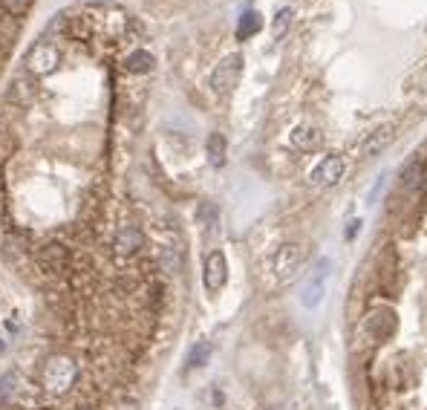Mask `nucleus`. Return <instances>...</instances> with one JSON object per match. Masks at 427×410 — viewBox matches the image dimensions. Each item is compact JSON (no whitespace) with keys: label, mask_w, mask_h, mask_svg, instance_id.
<instances>
[{"label":"nucleus","mask_w":427,"mask_h":410,"mask_svg":"<svg viewBox=\"0 0 427 410\" xmlns=\"http://www.w3.org/2000/svg\"><path fill=\"white\" fill-rule=\"evenodd\" d=\"M228 281V260L220 249H214L205 254V266H202V284L208 292H220Z\"/></svg>","instance_id":"obj_5"},{"label":"nucleus","mask_w":427,"mask_h":410,"mask_svg":"<svg viewBox=\"0 0 427 410\" xmlns=\"http://www.w3.org/2000/svg\"><path fill=\"white\" fill-rule=\"evenodd\" d=\"M4 350H6V341H4V338H0V353H4Z\"/></svg>","instance_id":"obj_23"},{"label":"nucleus","mask_w":427,"mask_h":410,"mask_svg":"<svg viewBox=\"0 0 427 410\" xmlns=\"http://www.w3.org/2000/svg\"><path fill=\"white\" fill-rule=\"evenodd\" d=\"M341 176H343V159L341 156H326L318 168H312L309 185L312 188H332V185L341 182Z\"/></svg>","instance_id":"obj_6"},{"label":"nucleus","mask_w":427,"mask_h":410,"mask_svg":"<svg viewBox=\"0 0 427 410\" xmlns=\"http://www.w3.org/2000/svg\"><path fill=\"white\" fill-rule=\"evenodd\" d=\"M424 176H427L424 162H421V159H413V162L404 168V174H401V188L413 194V191H418V188L424 185Z\"/></svg>","instance_id":"obj_13"},{"label":"nucleus","mask_w":427,"mask_h":410,"mask_svg":"<svg viewBox=\"0 0 427 410\" xmlns=\"http://www.w3.org/2000/svg\"><path fill=\"white\" fill-rule=\"evenodd\" d=\"M12 148H15V142H12L9 130H4V127H0V162H6V159H9Z\"/></svg>","instance_id":"obj_21"},{"label":"nucleus","mask_w":427,"mask_h":410,"mask_svg":"<svg viewBox=\"0 0 427 410\" xmlns=\"http://www.w3.org/2000/svg\"><path fill=\"white\" fill-rule=\"evenodd\" d=\"M393 139H396V127H393V124H384V127L373 130L367 139H364L361 154H364V156H378L381 151H387V148L393 145Z\"/></svg>","instance_id":"obj_10"},{"label":"nucleus","mask_w":427,"mask_h":410,"mask_svg":"<svg viewBox=\"0 0 427 410\" xmlns=\"http://www.w3.org/2000/svg\"><path fill=\"white\" fill-rule=\"evenodd\" d=\"M159 263H162L165 271H176L182 266V257H179V251L174 246H162L159 249Z\"/></svg>","instance_id":"obj_16"},{"label":"nucleus","mask_w":427,"mask_h":410,"mask_svg":"<svg viewBox=\"0 0 427 410\" xmlns=\"http://www.w3.org/2000/svg\"><path fill=\"white\" fill-rule=\"evenodd\" d=\"M303 260H306V251H303V246H298V243H283L277 251H274V271H277V278L280 281H295L298 278V271H301V266H303Z\"/></svg>","instance_id":"obj_4"},{"label":"nucleus","mask_w":427,"mask_h":410,"mask_svg":"<svg viewBox=\"0 0 427 410\" xmlns=\"http://www.w3.org/2000/svg\"><path fill=\"white\" fill-rule=\"evenodd\" d=\"M289 142H292V148L301 151V154H315V151H321V145H323V133H321L315 124H298V127L292 130V136H289Z\"/></svg>","instance_id":"obj_9"},{"label":"nucleus","mask_w":427,"mask_h":410,"mask_svg":"<svg viewBox=\"0 0 427 410\" xmlns=\"http://www.w3.org/2000/svg\"><path fill=\"white\" fill-rule=\"evenodd\" d=\"M0 6H4L6 15H24L32 6V0H0Z\"/></svg>","instance_id":"obj_20"},{"label":"nucleus","mask_w":427,"mask_h":410,"mask_svg":"<svg viewBox=\"0 0 427 410\" xmlns=\"http://www.w3.org/2000/svg\"><path fill=\"white\" fill-rule=\"evenodd\" d=\"M4 211H6V202H4V179H0V220H4Z\"/></svg>","instance_id":"obj_22"},{"label":"nucleus","mask_w":427,"mask_h":410,"mask_svg":"<svg viewBox=\"0 0 427 410\" xmlns=\"http://www.w3.org/2000/svg\"><path fill=\"white\" fill-rule=\"evenodd\" d=\"M326 275H329V260L323 257V260H318V269H315V275H312V281L303 286V292H301V301H303V306L306 309H315L321 301H323V281H326Z\"/></svg>","instance_id":"obj_7"},{"label":"nucleus","mask_w":427,"mask_h":410,"mask_svg":"<svg viewBox=\"0 0 427 410\" xmlns=\"http://www.w3.org/2000/svg\"><path fill=\"white\" fill-rule=\"evenodd\" d=\"M79 381V361L66 353H55L44 361V370H41V387L49 393V396H66L69 390L76 387Z\"/></svg>","instance_id":"obj_1"},{"label":"nucleus","mask_w":427,"mask_h":410,"mask_svg":"<svg viewBox=\"0 0 427 410\" xmlns=\"http://www.w3.org/2000/svg\"><path fill=\"white\" fill-rule=\"evenodd\" d=\"M292 9L286 6V9H280L277 15H274V26H271V32H274V38H283V32L289 29V24H292Z\"/></svg>","instance_id":"obj_18"},{"label":"nucleus","mask_w":427,"mask_h":410,"mask_svg":"<svg viewBox=\"0 0 427 410\" xmlns=\"http://www.w3.org/2000/svg\"><path fill=\"white\" fill-rule=\"evenodd\" d=\"M208 359H211V344H208V341H199V344L191 350V356H188V364L191 367H202Z\"/></svg>","instance_id":"obj_17"},{"label":"nucleus","mask_w":427,"mask_h":410,"mask_svg":"<svg viewBox=\"0 0 427 410\" xmlns=\"http://www.w3.org/2000/svg\"><path fill=\"white\" fill-rule=\"evenodd\" d=\"M240 79H243V55H240V52H231V55H226V58L211 70L208 84H211V90L217 93V96H228V93L240 84Z\"/></svg>","instance_id":"obj_2"},{"label":"nucleus","mask_w":427,"mask_h":410,"mask_svg":"<svg viewBox=\"0 0 427 410\" xmlns=\"http://www.w3.org/2000/svg\"><path fill=\"white\" fill-rule=\"evenodd\" d=\"M76 410H93V407H90V404H81V407H76Z\"/></svg>","instance_id":"obj_24"},{"label":"nucleus","mask_w":427,"mask_h":410,"mask_svg":"<svg viewBox=\"0 0 427 410\" xmlns=\"http://www.w3.org/2000/svg\"><path fill=\"white\" fill-rule=\"evenodd\" d=\"M41 257H44V263L52 266V269H64V263H66V251H64V246H58V243H49Z\"/></svg>","instance_id":"obj_15"},{"label":"nucleus","mask_w":427,"mask_h":410,"mask_svg":"<svg viewBox=\"0 0 427 410\" xmlns=\"http://www.w3.org/2000/svg\"><path fill=\"white\" fill-rule=\"evenodd\" d=\"M156 66V61H154V55L148 52V49H136V52H130L127 55V61H124V70L130 73V76H145V73H151Z\"/></svg>","instance_id":"obj_11"},{"label":"nucleus","mask_w":427,"mask_h":410,"mask_svg":"<svg viewBox=\"0 0 427 410\" xmlns=\"http://www.w3.org/2000/svg\"><path fill=\"white\" fill-rule=\"evenodd\" d=\"M58 64H61V52H58V46L49 44V41H38V44L26 52V73H29V76H38V79L52 76V73L58 70Z\"/></svg>","instance_id":"obj_3"},{"label":"nucleus","mask_w":427,"mask_h":410,"mask_svg":"<svg viewBox=\"0 0 427 410\" xmlns=\"http://www.w3.org/2000/svg\"><path fill=\"white\" fill-rule=\"evenodd\" d=\"M12 96L24 104V101H29L32 99V81L29 79H15V84H12Z\"/></svg>","instance_id":"obj_19"},{"label":"nucleus","mask_w":427,"mask_h":410,"mask_svg":"<svg viewBox=\"0 0 427 410\" xmlns=\"http://www.w3.org/2000/svg\"><path fill=\"white\" fill-rule=\"evenodd\" d=\"M226 148H228V142H226L223 133H211V136H208L205 154H208V162H211L214 168H223V165H226Z\"/></svg>","instance_id":"obj_12"},{"label":"nucleus","mask_w":427,"mask_h":410,"mask_svg":"<svg viewBox=\"0 0 427 410\" xmlns=\"http://www.w3.org/2000/svg\"><path fill=\"white\" fill-rule=\"evenodd\" d=\"M260 26H263L260 15H257V12H246V15L240 18V24H237V38H240V41H248V38H254V35L260 32Z\"/></svg>","instance_id":"obj_14"},{"label":"nucleus","mask_w":427,"mask_h":410,"mask_svg":"<svg viewBox=\"0 0 427 410\" xmlns=\"http://www.w3.org/2000/svg\"><path fill=\"white\" fill-rule=\"evenodd\" d=\"M141 246H145V234H141V229L139 226H121L119 231H116V240H113V251L119 254V257H133Z\"/></svg>","instance_id":"obj_8"}]
</instances>
